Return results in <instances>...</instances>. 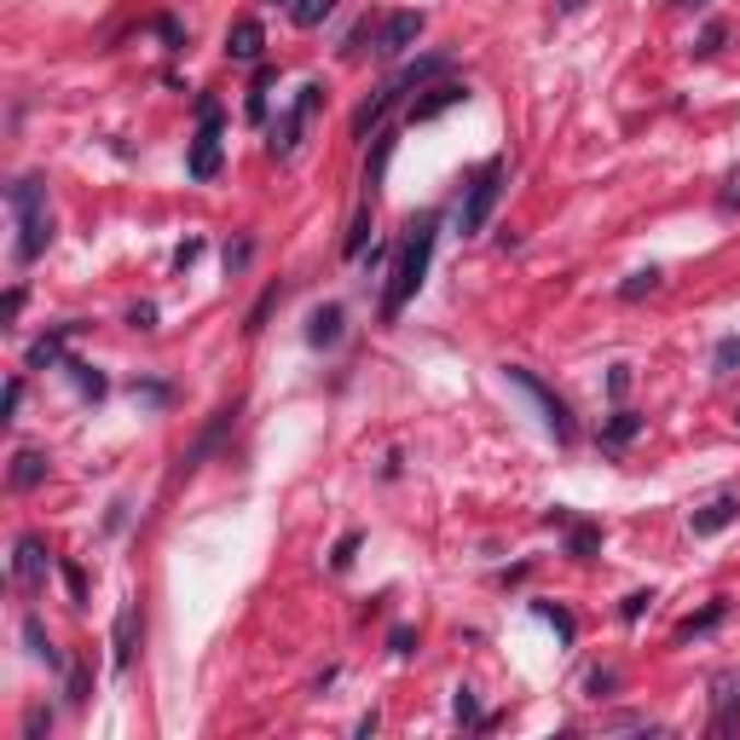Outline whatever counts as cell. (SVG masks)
Returning a JSON list of instances; mask_svg holds the SVG:
<instances>
[{"instance_id":"obj_3","label":"cell","mask_w":740,"mask_h":740,"mask_svg":"<svg viewBox=\"0 0 740 740\" xmlns=\"http://www.w3.org/2000/svg\"><path fill=\"white\" fill-rule=\"evenodd\" d=\"M498 197H504V157H492L486 169L469 180V197H463V209H458V232L475 238L481 226L492 220V209H498Z\"/></svg>"},{"instance_id":"obj_11","label":"cell","mask_w":740,"mask_h":740,"mask_svg":"<svg viewBox=\"0 0 740 740\" xmlns=\"http://www.w3.org/2000/svg\"><path fill=\"white\" fill-rule=\"evenodd\" d=\"M740 521V498L735 492H724V498H712L706 509H694V539H717L724 527Z\"/></svg>"},{"instance_id":"obj_10","label":"cell","mask_w":740,"mask_h":740,"mask_svg":"<svg viewBox=\"0 0 740 740\" xmlns=\"http://www.w3.org/2000/svg\"><path fill=\"white\" fill-rule=\"evenodd\" d=\"M266 47V30H261V18H238L232 30H226V58H238V65H255Z\"/></svg>"},{"instance_id":"obj_39","label":"cell","mask_w":740,"mask_h":740,"mask_svg":"<svg viewBox=\"0 0 740 740\" xmlns=\"http://www.w3.org/2000/svg\"><path fill=\"white\" fill-rule=\"evenodd\" d=\"M411 648H417V631L400 625V631H394V654H411Z\"/></svg>"},{"instance_id":"obj_20","label":"cell","mask_w":740,"mask_h":740,"mask_svg":"<svg viewBox=\"0 0 740 740\" xmlns=\"http://www.w3.org/2000/svg\"><path fill=\"white\" fill-rule=\"evenodd\" d=\"M24 643H30V654H35V660H47V666H65V660H58V648H53V636H47V625H41L35 613L24 620Z\"/></svg>"},{"instance_id":"obj_14","label":"cell","mask_w":740,"mask_h":740,"mask_svg":"<svg viewBox=\"0 0 740 740\" xmlns=\"http://www.w3.org/2000/svg\"><path fill=\"white\" fill-rule=\"evenodd\" d=\"M88 324H58L53 336H41L35 347H30V370H41V365H65V342L70 336H81Z\"/></svg>"},{"instance_id":"obj_38","label":"cell","mask_w":740,"mask_h":740,"mask_svg":"<svg viewBox=\"0 0 740 740\" xmlns=\"http://www.w3.org/2000/svg\"><path fill=\"white\" fill-rule=\"evenodd\" d=\"M458 717H463V724H475V717H481V712H475V694H469V689H458Z\"/></svg>"},{"instance_id":"obj_9","label":"cell","mask_w":740,"mask_h":740,"mask_svg":"<svg viewBox=\"0 0 740 740\" xmlns=\"http://www.w3.org/2000/svg\"><path fill=\"white\" fill-rule=\"evenodd\" d=\"M423 24L428 18L423 12H394L382 24V35H377V53H388V58H400L405 47H417V35H423Z\"/></svg>"},{"instance_id":"obj_2","label":"cell","mask_w":740,"mask_h":740,"mask_svg":"<svg viewBox=\"0 0 740 740\" xmlns=\"http://www.w3.org/2000/svg\"><path fill=\"white\" fill-rule=\"evenodd\" d=\"M12 220H18V243H12V261L18 266H30L47 255V243H53V209H47V180L41 174H24V180H12Z\"/></svg>"},{"instance_id":"obj_6","label":"cell","mask_w":740,"mask_h":740,"mask_svg":"<svg viewBox=\"0 0 740 740\" xmlns=\"http://www.w3.org/2000/svg\"><path fill=\"white\" fill-rule=\"evenodd\" d=\"M319 105H324V88H301V93H296V105L273 122V157H296L301 128H307V116H313Z\"/></svg>"},{"instance_id":"obj_5","label":"cell","mask_w":740,"mask_h":740,"mask_svg":"<svg viewBox=\"0 0 740 740\" xmlns=\"http://www.w3.org/2000/svg\"><path fill=\"white\" fill-rule=\"evenodd\" d=\"M185 174L192 180L220 174V105L215 99H197V139H192V157H185Z\"/></svg>"},{"instance_id":"obj_27","label":"cell","mask_w":740,"mask_h":740,"mask_svg":"<svg viewBox=\"0 0 740 740\" xmlns=\"http://www.w3.org/2000/svg\"><path fill=\"white\" fill-rule=\"evenodd\" d=\"M654 290H660V273H654V266H648V273H631V284H625V301H643V296H654Z\"/></svg>"},{"instance_id":"obj_28","label":"cell","mask_w":740,"mask_h":740,"mask_svg":"<svg viewBox=\"0 0 740 740\" xmlns=\"http://www.w3.org/2000/svg\"><path fill=\"white\" fill-rule=\"evenodd\" d=\"M266 88H273V70H261V81L250 88V122H266Z\"/></svg>"},{"instance_id":"obj_26","label":"cell","mask_w":740,"mask_h":740,"mask_svg":"<svg viewBox=\"0 0 740 740\" xmlns=\"http://www.w3.org/2000/svg\"><path fill=\"white\" fill-rule=\"evenodd\" d=\"M365 238H370V203L354 215V232H347V243H342V255H365Z\"/></svg>"},{"instance_id":"obj_16","label":"cell","mask_w":740,"mask_h":740,"mask_svg":"<svg viewBox=\"0 0 740 740\" xmlns=\"http://www.w3.org/2000/svg\"><path fill=\"white\" fill-rule=\"evenodd\" d=\"M307 342H313V347H336V342H342V307H336V301L319 307V313L307 319Z\"/></svg>"},{"instance_id":"obj_22","label":"cell","mask_w":740,"mask_h":740,"mask_svg":"<svg viewBox=\"0 0 740 740\" xmlns=\"http://www.w3.org/2000/svg\"><path fill=\"white\" fill-rule=\"evenodd\" d=\"M567 550L579 555V562H590L596 550H602V527H590V521H579L573 527V539H567Z\"/></svg>"},{"instance_id":"obj_13","label":"cell","mask_w":740,"mask_h":740,"mask_svg":"<svg viewBox=\"0 0 740 740\" xmlns=\"http://www.w3.org/2000/svg\"><path fill=\"white\" fill-rule=\"evenodd\" d=\"M712 706H717V729H729L735 712H740V671H717L712 677Z\"/></svg>"},{"instance_id":"obj_15","label":"cell","mask_w":740,"mask_h":740,"mask_svg":"<svg viewBox=\"0 0 740 740\" xmlns=\"http://www.w3.org/2000/svg\"><path fill=\"white\" fill-rule=\"evenodd\" d=\"M400 99H405V93L394 88V81H388V88H382L377 99H365V105H359V116H354V134L365 139L370 128H382V116H388V111H394V105H400Z\"/></svg>"},{"instance_id":"obj_23","label":"cell","mask_w":740,"mask_h":740,"mask_svg":"<svg viewBox=\"0 0 740 740\" xmlns=\"http://www.w3.org/2000/svg\"><path fill=\"white\" fill-rule=\"evenodd\" d=\"M65 370H70V377H76V388H81V394H105V377H99V370L88 365V359H65Z\"/></svg>"},{"instance_id":"obj_45","label":"cell","mask_w":740,"mask_h":740,"mask_svg":"<svg viewBox=\"0 0 740 740\" xmlns=\"http://www.w3.org/2000/svg\"><path fill=\"white\" fill-rule=\"evenodd\" d=\"M677 7H701V0H677Z\"/></svg>"},{"instance_id":"obj_44","label":"cell","mask_w":740,"mask_h":740,"mask_svg":"<svg viewBox=\"0 0 740 740\" xmlns=\"http://www.w3.org/2000/svg\"><path fill=\"white\" fill-rule=\"evenodd\" d=\"M724 203H729V209H735V203H740V174L729 180V192H724Z\"/></svg>"},{"instance_id":"obj_40","label":"cell","mask_w":740,"mask_h":740,"mask_svg":"<svg viewBox=\"0 0 740 740\" xmlns=\"http://www.w3.org/2000/svg\"><path fill=\"white\" fill-rule=\"evenodd\" d=\"M65 579H70V596H76V602H88V579H81L76 567H65Z\"/></svg>"},{"instance_id":"obj_4","label":"cell","mask_w":740,"mask_h":740,"mask_svg":"<svg viewBox=\"0 0 740 740\" xmlns=\"http://www.w3.org/2000/svg\"><path fill=\"white\" fill-rule=\"evenodd\" d=\"M504 377H509V388H521V394L544 411V428L555 435V446H573V411H567V400H555V394H550V388H544L539 377H532L527 365H504Z\"/></svg>"},{"instance_id":"obj_43","label":"cell","mask_w":740,"mask_h":740,"mask_svg":"<svg viewBox=\"0 0 740 740\" xmlns=\"http://www.w3.org/2000/svg\"><path fill=\"white\" fill-rule=\"evenodd\" d=\"M197 255H203V243H197V238H192V243H185V250H180V255H174V266H192V261H197Z\"/></svg>"},{"instance_id":"obj_1","label":"cell","mask_w":740,"mask_h":740,"mask_svg":"<svg viewBox=\"0 0 740 740\" xmlns=\"http://www.w3.org/2000/svg\"><path fill=\"white\" fill-rule=\"evenodd\" d=\"M435 232H440V220L435 215H423L417 226H411V238L400 243V261H394V278H388V296H382V324H394L411 296L423 290V278H428V261H435Z\"/></svg>"},{"instance_id":"obj_8","label":"cell","mask_w":740,"mask_h":740,"mask_svg":"<svg viewBox=\"0 0 740 740\" xmlns=\"http://www.w3.org/2000/svg\"><path fill=\"white\" fill-rule=\"evenodd\" d=\"M463 99H469L463 81H435V88H423V99H411V122H435L451 105H463Z\"/></svg>"},{"instance_id":"obj_33","label":"cell","mask_w":740,"mask_h":740,"mask_svg":"<svg viewBox=\"0 0 740 740\" xmlns=\"http://www.w3.org/2000/svg\"><path fill=\"white\" fill-rule=\"evenodd\" d=\"M88 689H93V683H88V666H76V671H70V706L88 701Z\"/></svg>"},{"instance_id":"obj_25","label":"cell","mask_w":740,"mask_h":740,"mask_svg":"<svg viewBox=\"0 0 740 740\" xmlns=\"http://www.w3.org/2000/svg\"><path fill=\"white\" fill-rule=\"evenodd\" d=\"M712 370H717V377H729V370H740V336H724V342H717Z\"/></svg>"},{"instance_id":"obj_30","label":"cell","mask_w":740,"mask_h":740,"mask_svg":"<svg viewBox=\"0 0 740 740\" xmlns=\"http://www.w3.org/2000/svg\"><path fill=\"white\" fill-rule=\"evenodd\" d=\"M273 301H278V290H266V296L255 301V313H250V324H243V331H250V336H261V324H266V313H273Z\"/></svg>"},{"instance_id":"obj_17","label":"cell","mask_w":740,"mask_h":740,"mask_svg":"<svg viewBox=\"0 0 740 740\" xmlns=\"http://www.w3.org/2000/svg\"><path fill=\"white\" fill-rule=\"evenodd\" d=\"M41 481H47V451H18V458H12V486L30 492Z\"/></svg>"},{"instance_id":"obj_34","label":"cell","mask_w":740,"mask_h":740,"mask_svg":"<svg viewBox=\"0 0 740 740\" xmlns=\"http://www.w3.org/2000/svg\"><path fill=\"white\" fill-rule=\"evenodd\" d=\"M18 405H24V377H12V382H7V423L18 417Z\"/></svg>"},{"instance_id":"obj_21","label":"cell","mask_w":740,"mask_h":740,"mask_svg":"<svg viewBox=\"0 0 740 740\" xmlns=\"http://www.w3.org/2000/svg\"><path fill=\"white\" fill-rule=\"evenodd\" d=\"M331 12H336V0H296V7H290V18H296L301 30H319Z\"/></svg>"},{"instance_id":"obj_42","label":"cell","mask_w":740,"mask_h":740,"mask_svg":"<svg viewBox=\"0 0 740 740\" xmlns=\"http://www.w3.org/2000/svg\"><path fill=\"white\" fill-rule=\"evenodd\" d=\"M250 255H255V250H250V243H238V250H226V266H232V273H238V266H243V261H250Z\"/></svg>"},{"instance_id":"obj_32","label":"cell","mask_w":740,"mask_h":740,"mask_svg":"<svg viewBox=\"0 0 740 740\" xmlns=\"http://www.w3.org/2000/svg\"><path fill=\"white\" fill-rule=\"evenodd\" d=\"M648 602H654V590H631L620 613H625V620H643V613H648Z\"/></svg>"},{"instance_id":"obj_36","label":"cell","mask_w":740,"mask_h":740,"mask_svg":"<svg viewBox=\"0 0 740 740\" xmlns=\"http://www.w3.org/2000/svg\"><path fill=\"white\" fill-rule=\"evenodd\" d=\"M613 683H620V677H613V671H590V694H596V701H602V694H608Z\"/></svg>"},{"instance_id":"obj_12","label":"cell","mask_w":740,"mask_h":740,"mask_svg":"<svg viewBox=\"0 0 740 740\" xmlns=\"http://www.w3.org/2000/svg\"><path fill=\"white\" fill-rule=\"evenodd\" d=\"M111 648H116V671H128V666H134V648H139V608H134V602H122V608H116Z\"/></svg>"},{"instance_id":"obj_41","label":"cell","mask_w":740,"mask_h":740,"mask_svg":"<svg viewBox=\"0 0 740 740\" xmlns=\"http://www.w3.org/2000/svg\"><path fill=\"white\" fill-rule=\"evenodd\" d=\"M157 35H162V41H174V47H180V41H185V35H180V24H174V18H157Z\"/></svg>"},{"instance_id":"obj_19","label":"cell","mask_w":740,"mask_h":740,"mask_svg":"<svg viewBox=\"0 0 740 740\" xmlns=\"http://www.w3.org/2000/svg\"><path fill=\"white\" fill-rule=\"evenodd\" d=\"M724 613H729V602H712L706 613H694V620H683V625H677V643H694V636H706L712 625H724Z\"/></svg>"},{"instance_id":"obj_7","label":"cell","mask_w":740,"mask_h":740,"mask_svg":"<svg viewBox=\"0 0 740 740\" xmlns=\"http://www.w3.org/2000/svg\"><path fill=\"white\" fill-rule=\"evenodd\" d=\"M47 573H53L47 544H41L35 532H24V539H18V550H12V585H18V590H41V585H47Z\"/></svg>"},{"instance_id":"obj_24","label":"cell","mask_w":740,"mask_h":740,"mask_svg":"<svg viewBox=\"0 0 740 740\" xmlns=\"http://www.w3.org/2000/svg\"><path fill=\"white\" fill-rule=\"evenodd\" d=\"M532 613H539V620H550L555 631L567 636V643H573V636H579V625H573V613H567V608H555V602H532Z\"/></svg>"},{"instance_id":"obj_18","label":"cell","mask_w":740,"mask_h":740,"mask_svg":"<svg viewBox=\"0 0 740 740\" xmlns=\"http://www.w3.org/2000/svg\"><path fill=\"white\" fill-rule=\"evenodd\" d=\"M636 435H643V417H636V411H613L602 423V446H631Z\"/></svg>"},{"instance_id":"obj_37","label":"cell","mask_w":740,"mask_h":740,"mask_svg":"<svg viewBox=\"0 0 740 740\" xmlns=\"http://www.w3.org/2000/svg\"><path fill=\"white\" fill-rule=\"evenodd\" d=\"M625 388H631V370H625V365H613V377H608V394H613V400H620V394H625Z\"/></svg>"},{"instance_id":"obj_35","label":"cell","mask_w":740,"mask_h":740,"mask_svg":"<svg viewBox=\"0 0 740 740\" xmlns=\"http://www.w3.org/2000/svg\"><path fill=\"white\" fill-rule=\"evenodd\" d=\"M717 47H724V24H706V35H701V47H694V53H717Z\"/></svg>"},{"instance_id":"obj_31","label":"cell","mask_w":740,"mask_h":740,"mask_svg":"<svg viewBox=\"0 0 740 740\" xmlns=\"http://www.w3.org/2000/svg\"><path fill=\"white\" fill-rule=\"evenodd\" d=\"M47 729H53V712H47V706H30V717H24V735L35 740V735H47Z\"/></svg>"},{"instance_id":"obj_29","label":"cell","mask_w":740,"mask_h":740,"mask_svg":"<svg viewBox=\"0 0 740 740\" xmlns=\"http://www.w3.org/2000/svg\"><path fill=\"white\" fill-rule=\"evenodd\" d=\"M354 555H359V532H342V544H336V555H331V567H336V573H347V567H354Z\"/></svg>"}]
</instances>
